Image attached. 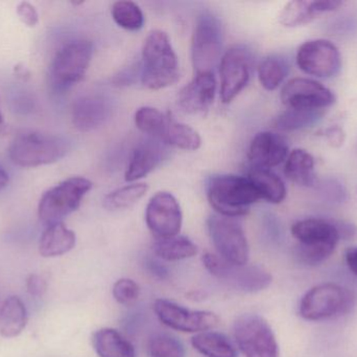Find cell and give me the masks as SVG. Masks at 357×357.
Here are the masks:
<instances>
[{"label":"cell","mask_w":357,"mask_h":357,"mask_svg":"<svg viewBox=\"0 0 357 357\" xmlns=\"http://www.w3.org/2000/svg\"><path fill=\"white\" fill-rule=\"evenodd\" d=\"M180 78L178 56L165 31H151L142 48V82L146 88L163 89Z\"/></svg>","instance_id":"6da1fadb"},{"label":"cell","mask_w":357,"mask_h":357,"mask_svg":"<svg viewBox=\"0 0 357 357\" xmlns=\"http://www.w3.org/2000/svg\"><path fill=\"white\" fill-rule=\"evenodd\" d=\"M207 196L218 215L228 218L247 215L250 207L261 199L251 180L238 175H216L210 178Z\"/></svg>","instance_id":"7a4b0ae2"},{"label":"cell","mask_w":357,"mask_h":357,"mask_svg":"<svg viewBox=\"0 0 357 357\" xmlns=\"http://www.w3.org/2000/svg\"><path fill=\"white\" fill-rule=\"evenodd\" d=\"M69 149L68 140L61 136L36 131L23 132L10 143L8 156L19 167H41L61 161Z\"/></svg>","instance_id":"3957f363"},{"label":"cell","mask_w":357,"mask_h":357,"mask_svg":"<svg viewBox=\"0 0 357 357\" xmlns=\"http://www.w3.org/2000/svg\"><path fill=\"white\" fill-rule=\"evenodd\" d=\"M92 187L93 184L87 178L73 176L50 188L42 195L38 205L40 221L46 226L62 222L79 209Z\"/></svg>","instance_id":"277c9868"},{"label":"cell","mask_w":357,"mask_h":357,"mask_svg":"<svg viewBox=\"0 0 357 357\" xmlns=\"http://www.w3.org/2000/svg\"><path fill=\"white\" fill-rule=\"evenodd\" d=\"M93 56V44L88 40H73L56 52L50 66V83L56 90H66L85 77Z\"/></svg>","instance_id":"5b68a950"},{"label":"cell","mask_w":357,"mask_h":357,"mask_svg":"<svg viewBox=\"0 0 357 357\" xmlns=\"http://www.w3.org/2000/svg\"><path fill=\"white\" fill-rule=\"evenodd\" d=\"M354 304L349 291L335 283H322L302 297L299 314L304 320L318 322L347 314Z\"/></svg>","instance_id":"8992f818"},{"label":"cell","mask_w":357,"mask_h":357,"mask_svg":"<svg viewBox=\"0 0 357 357\" xmlns=\"http://www.w3.org/2000/svg\"><path fill=\"white\" fill-rule=\"evenodd\" d=\"M222 22L214 15L203 13L193 29L191 54L195 73H213L222 59Z\"/></svg>","instance_id":"52a82bcc"},{"label":"cell","mask_w":357,"mask_h":357,"mask_svg":"<svg viewBox=\"0 0 357 357\" xmlns=\"http://www.w3.org/2000/svg\"><path fill=\"white\" fill-rule=\"evenodd\" d=\"M202 261L212 276L243 293H258L272 283V275L260 266L234 265L210 253L205 254Z\"/></svg>","instance_id":"ba28073f"},{"label":"cell","mask_w":357,"mask_h":357,"mask_svg":"<svg viewBox=\"0 0 357 357\" xmlns=\"http://www.w3.org/2000/svg\"><path fill=\"white\" fill-rule=\"evenodd\" d=\"M235 342L245 357H279V346L273 329L262 316L247 314L234 323Z\"/></svg>","instance_id":"9c48e42d"},{"label":"cell","mask_w":357,"mask_h":357,"mask_svg":"<svg viewBox=\"0 0 357 357\" xmlns=\"http://www.w3.org/2000/svg\"><path fill=\"white\" fill-rule=\"evenodd\" d=\"M210 238L218 255L228 263L245 265L250 249L243 226L234 218L213 215L208 219Z\"/></svg>","instance_id":"30bf717a"},{"label":"cell","mask_w":357,"mask_h":357,"mask_svg":"<svg viewBox=\"0 0 357 357\" xmlns=\"http://www.w3.org/2000/svg\"><path fill=\"white\" fill-rule=\"evenodd\" d=\"M297 64L307 75L317 78L335 77L342 68L339 48L328 40L306 41L297 52Z\"/></svg>","instance_id":"8fae6325"},{"label":"cell","mask_w":357,"mask_h":357,"mask_svg":"<svg viewBox=\"0 0 357 357\" xmlns=\"http://www.w3.org/2000/svg\"><path fill=\"white\" fill-rule=\"evenodd\" d=\"M154 312L162 324L180 333H204L215 328L220 323L213 312L187 309L169 300H156Z\"/></svg>","instance_id":"7c38bea8"},{"label":"cell","mask_w":357,"mask_h":357,"mask_svg":"<svg viewBox=\"0 0 357 357\" xmlns=\"http://www.w3.org/2000/svg\"><path fill=\"white\" fill-rule=\"evenodd\" d=\"M252 54L241 46H234L222 54L220 62V99L224 104L232 102L249 83Z\"/></svg>","instance_id":"4fadbf2b"},{"label":"cell","mask_w":357,"mask_h":357,"mask_svg":"<svg viewBox=\"0 0 357 357\" xmlns=\"http://www.w3.org/2000/svg\"><path fill=\"white\" fill-rule=\"evenodd\" d=\"M281 101L287 108L323 110L335 103V94L329 88L306 78L289 80L281 90Z\"/></svg>","instance_id":"5bb4252c"},{"label":"cell","mask_w":357,"mask_h":357,"mask_svg":"<svg viewBox=\"0 0 357 357\" xmlns=\"http://www.w3.org/2000/svg\"><path fill=\"white\" fill-rule=\"evenodd\" d=\"M146 221L157 239L178 236L182 228L183 216L176 197L169 192L154 195L146 207Z\"/></svg>","instance_id":"9a60e30c"},{"label":"cell","mask_w":357,"mask_h":357,"mask_svg":"<svg viewBox=\"0 0 357 357\" xmlns=\"http://www.w3.org/2000/svg\"><path fill=\"white\" fill-rule=\"evenodd\" d=\"M112 115L110 99L100 94H85L75 100L73 106V123L77 130L90 132L98 129Z\"/></svg>","instance_id":"2e32d148"},{"label":"cell","mask_w":357,"mask_h":357,"mask_svg":"<svg viewBox=\"0 0 357 357\" xmlns=\"http://www.w3.org/2000/svg\"><path fill=\"white\" fill-rule=\"evenodd\" d=\"M216 81L213 73H195L178 96L181 108L189 115H205L215 98Z\"/></svg>","instance_id":"e0dca14e"},{"label":"cell","mask_w":357,"mask_h":357,"mask_svg":"<svg viewBox=\"0 0 357 357\" xmlns=\"http://www.w3.org/2000/svg\"><path fill=\"white\" fill-rule=\"evenodd\" d=\"M289 156V145L280 134L264 131L252 140L249 159L252 167L270 169L282 163Z\"/></svg>","instance_id":"ac0fdd59"},{"label":"cell","mask_w":357,"mask_h":357,"mask_svg":"<svg viewBox=\"0 0 357 357\" xmlns=\"http://www.w3.org/2000/svg\"><path fill=\"white\" fill-rule=\"evenodd\" d=\"M291 232L299 245L305 247L335 249L341 240L335 224L320 218L299 220L293 224Z\"/></svg>","instance_id":"d6986e66"},{"label":"cell","mask_w":357,"mask_h":357,"mask_svg":"<svg viewBox=\"0 0 357 357\" xmlns=\"http://www.w3.org/2000/svg\"><path fill=\"white\" fill-rule=\"evenodd\" d=\"M165 143L158 138H148L137 145L126 171L127 182H134L154 171L167 156Z\"/></svg>","instance_id":"ffe728a7"},{"label":"cell","mask_w":357,"mask_h":357,"mask_svg":"<svg viewBox=\"0 0 357 357\" xmlns=\"http://www.w3.org/2000/svg\"><path fill=\"white\" fill-rule=\"evenodd\" d=\"M343 2L335 0L304 1L293 0L287 2L279 14V22L287 27H297L308 24L324 13L337 10Z\"/></svg>","instance_id":"44dd1931"},{"label":"cell","mask_w":357,"mask_h":357,"mask_svg":"<svg viewBox=\"0 0 357 357\" xmlns=\"http://www.w3.org/2000/svg\"><path fill=\"white\" fill-rule=\"evenodd\" d=\"M77 243L75 232L63 222L46 226L39 242V253L43 258H56L69 253Z\"/></svg>","instance_id":"7402d4cb"},{"label":"cell","mask_w":357,"mask_h":357,"mask_svg":"<svg viewBox=\"0 0 357 357\" xmlns=\"http://www.w3.org/2000/svg\"><path fill=\"white\" fill-rule=\"evenodd\" d=\"M29 321L26 307L22 300L10 296L0 306V335L14 339L24 331Z\"/></svg>","instance_id":"603a6c76"},{"label":"cell","mask_w":357,"mask_h":357,"mask_svg":"<svg viewBox=\"0 0 357 357\" xmlns=\"http://www.w3.org/2000/svg\"><path fill=\"white\" fill-rule=\"evenodd\" d=\"M92 345L100 357H136L134 346L115 329L96 331L92 337Z\"/></svg>","instance_id":"cb8c5ba5"},{"label":"cell","mask_w":357,"mask_h":357,"mask_svg":"<svg viewBox=\"0 0 357 357\" xmlns=\"http://www.w3.org/2000/svg\"><path fill=\"white\" fill-rule=\"evenodd\" d=\"M284 174L291 182L298 186L306 188L316 186L314 156L303 149H295L287 156Z\"/></svg>","instance_id":"d4e9b609"},{"label":"cell","mask_w":357,"mask_h":357,"mask_svg":"<svg viewBox=\"0 0 357 357\" xmlns=\"http://www.w3.org/2000/svg\"><path fill=\"white\" fill-rule=\"evenodd\" d=\"M260 197L271 203H282L287 197V191L284 182L270 169L252 167L248 176Z\"/></svg>","instance_id":"484cf974"},{"label":"cell","mask_w":357,"mask_h":357,"mask_svg":"<svg viewBox=\"0 0 357 357\" xmlns=\"http://www.w3.org/2000/svg\"><path fill=\"white\" fill-rule=\"evenodd\" d=\"M191 345L205 357H237L236 348L230 340L215 331L197 333L191 339Z\"/></svg>","instance_id":"4316f807"},{"label":"cell","mask_w":357,"mask_h":357,"mask_svg":"<svg viewBox=\"0 0 357 357\" xmlns=\"http://www.w3.org/2000/svg\"><path fill=\"white\" fill-rule=\"evenodd\" d=\"M163 142L181 150L195 151L201 147L202 138L190 126L176 121L169 113Z\"/></svg>","instance_id":"83f0119b"},{"label":"cell","mask_w":357,"mask_h":357,"mask_svg":"<svg viewBox=\"0 0 357 357\" xmlns=\"http://www.w3.org/2000/svg\"><path fill=\"white\" fill-rule=\"evenodd\" d=\"M155 255L165 261H180L197 255V247L187 237L176 236L172 238L157 239L153 245Z\"/></svg>","instance_id":"f1b7e54d"},{"label":"cell","mask_w":357,"mask_h":357,"mask_svg":"<svg viewBox=\"0 0 357 357\" xmlns=\"http://www.w3.org/2000/svg\"><path fill=\"white\" fill-rule=\"evenodd\" d=\"M149 186L144 182L127 184L106 195L104 207L109 211L129 209L148 193Z\"/></svg>","instance_id":"f546056e"},{"label":"cell","mask_w":357,"mask_h":357,"mask_svg":"<svg viewBox=\"0 0 357 357\" xmlns=\"http://www.w3.org/2000/svg\"><path fill=\"white\" fill-rule=\"evenodd\" d=\"M323 110L287 108L275 119V128L282 131H296L312 127L322 119Z\"/></svg>","instance_id":"4dcf8cb0"},{"label":"cell","mask_w":357,"mask_h":357,"mask_svg":"<svg viewBox=\"0 0 357 357\" xmlns=\"http://www.w3.org/2000/svg\"><path fill=\"white\" fill-rule=\"evenodd\" d=\"M289 64L279 56H270L262 61L258 67V78L264 89H277L289 73Z\"/></svg>","instance_id":"1f68e13d"},{"label":"cell","mask_w":357,"mask_h":357,"mask_svg":"<svg viewBox=\"0 0 357 357\" xmlns=\"http://www.w3.org/2000/svg\"><path fill=\"white\" fill-rule=\"evenodd\" d=\"M167 115L154 107L144 106L135 113V124L140 131L152 138L163 140Z\"/></svg>","instance_id":"d6a6232c"},{"label":"cell","mask_w":357,"mask_h":357,"mask_svg":"<svg viewBox=\"0 0 357 357\" xmlns=\"http://www.w3.org/2000/svg\"><path fill=\"white\" fill-rule=\"evenodd\" d=\"M113 20L117 25L127 31H138L144 24L142 8L133 1H116L111 10Z\"/></svg>","instance_id":"836d02e7"},{"label":"cell","mask_w":357,"mask_h":357,"mask_svg":"<svg viewBox=\"0 0 357 357\" xmlns=\"http://www.w3.org/2000/svg\"><path fill=\"white\" fill-rule=\"evenodd\" d=\"M150 357H185V347L177 337L169 333H156L149 340Z\"/></svg>","instance_id":"e575fe53"},{"label":"cell","mask_w":357,"mask_h":357,"mask_svg":"<svg viewBox=\"0 0 357 357\" xmlns=\"http://www.w3.org/2000/svg\"><path fill=\"white\" fill-rule=\"evenodd\" d=\"M112 293L117 303L123 306H133L139 299L140 289L135 281L123 278L114 283Z\"/></svg>","instance_id":"d590c367"},{"label":"cell","mask_w":357,"mask_h":357,"mask_svg":"<svg viewBox=\"0 0 357 357\" xmlns=\"http://www.w3.org/2000/svg\"><path fill=\"white\" fill-rule=\"evenodd\" d=\"M16 14L21 22L26 27H35L39 23V14L31 2H19L16 8Z\"/></svg>","instance_id":"8d00e7d4"},{"label":"cell","mask_w":357,"mask_h":357,"mask_svg":"<svg viewBox=\"0 0 357 357\" xmlns=\"http://www.w3.org/2000/svg\"><path fill=\"white\" fill-rule=\"evenodd\" d=\"M26 289L33 297H42L47 289V281L41 275H31L26 280Z\"/></svg>","instance_id":"74e56055"},{"label":"cell","mask_w":357,"mask_h":357,"mask_svg":"<svg viewBox=\"0 0 357 357\" xmlns=\"http://www.w3.org/2000/svg\"><path fill=\"white\" fill-rule=\"evenodd\" d=\"M322 193L335 201H344L346 197L344 187L335 180H331V182H325L324 184H322Z\"/></svg>","instance_id":"f35d334b"},{"label":"cell","mask_w":357,"mask_h":357,"mask_svg":"<svg viewBox=\"0 0 357 357\" xmlns=\"http://www.w3.org/2000/svg\"><path fill=\"white\" fill-rule=\"evenodd\" d=\"M324 134L327 142L335 148H340V147L343 146L344 142H345V132L339 126L329 127L328 129L325 130Z\"/></svg>","instance_id":"ab89813d"},{"label":"cell","mask_w":357,"mask_h":357,"mask_svg":"<svg viewBox=\"0 0 357 357\" xmlns=\"http://www.w3.org/2000/svg\"><path fill=\"white\" fill-rule=\"evenodd\" d=\"M345 259L346 263H347L348 268L351 270L352 274L357 277V247H352L346 249Z\"/></svg>","instance_id":"60d3db41"},{"label":"cell","mask_w":357,"mask_h":357,"mask_svg":"<svg viewBox=\"0 0 357 357\" xmlns=\"http://www.w3.org/2000/svg\"><path fill=\"white\" fill-rule=\"evenodd\" d=\"M149 266H150V270L155 275V276L159 277V278L165 279L167 276V270L165 266L159 264L156 261L149 262Z\"/></svg>","instance_id":"b9f144b4"},{"label":"cell","mask_w":357,"mask_h":357,"mask_svg":"<svg viewBox=\"0 0 357 357\" xmlns=\"http://www.w3.org/2000/svg\"><path fill=\"white\" fill-rule=\"evenodd\" d=\"M10 176L2 166H0V192L8 187Z\"/></svg>","instance_id":"7bdbcfd3"},{"label":"cell","mask_w":357,"mask_h":357,"mask_svg":"<svg viewBox=\"0 0 357 357\" xmlns=\"http://www.w3.org/2000/svg\"><path fill=\"white\" fill-rule=\"evenodd\" d=\"M4 129V119L3 115H2L1 108H0V134L2 133Z\"/></svg>","instance_id":"ee69618b"}]
</instances>
